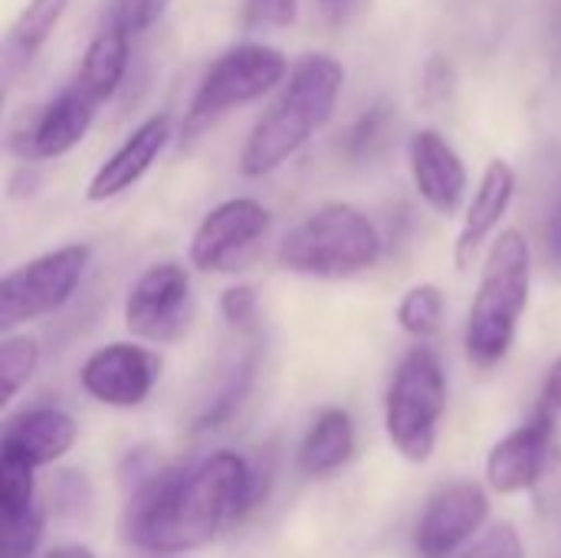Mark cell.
I'll return each instance as SVG.
<instances>
[{
  "instance_id": "obj_8",
  "label": "cell",
  "mask_w": 561,
  "mask_h": 558,
  "mask_svg": "<svg viewBox=\"0 0 561 558\" xmlns=\"http://www.w3.org/2000/svg\"><path fill=\"white\" fill-rule=\"evenodd\" d=\"M191 316V276L181 263L148 266L125 296V326L135 339L164 345L181 339Z\"/></svg>"
},
{
  "instance_id": "obj_4",
  "label": "cell",
  "mask_w": 561,
  "mask_h": 558,
  "mask_svg": "<svg viewBox=\"0 0 561 558\" xmlns=\"http://www.w3.org/2000/svg\"><path fill=\"white\" fill-rule=\"evenodd\" d=\"M381 234L352 204H325L279 243V266L316 280H345L381 260Z\"/></svg>"
},
{
  "instance_id": "obj_29",
  "label": "cell",
  "mask_w": 561,
  "mask_h": 558,
  "mask_svg": "<svg viewBox=\"0 0 561 558\" xmlns=\"http://www.w3.org/2000/svg\"><path fill=\"white\" fill-rule=\"evenodd\" d=\"M168 0H112L108 10L128 26V33H141L148 30L161 13H164Z\"/></svg>"
},
{
  "instance_id": "obj_28",
  "label": "cell",
  "mask_w": 561,
  "mask_h": 558,
  "mask_svg": "<svg viewBox=\"0 0 561 558\" xmlns=\"http://www.w3.org/2000/svg\"><path fill=\"white\" fill-rule=\"evenodd\" d=\"M299 0H243V26L247 30H270L289 26L296 20Z\"/></svg>"
},
{
  "instance_id": "obj_17",
  "label": "cell",
  "mask_w": 561,
  "mask_h": 558,
  "mask_svg": "<svg viewBox=\"0 0 561 558\" xmlns=\"http://www.w3.org/2000/svg\"><path fill=\"white\" fill-rule=\"evenodd\" d=\"M128 36H131L128 26L112 10H105L102 23L95 26L92 39L69 79L82 95H89L99 105H105L118 92V86L128 72V56H131Z\"/></svg>"
},
{
  "instance_id": "obj_5",
  "label": "cell",
  "mask_w": 561,
  "mask_h": 558,
  "mask_svg": "<svg viewBox=\"0 0 561 558\" xmlns=\"http://www.w3.org/2000/svg\"><path fill=\"white\" fill-rule=\"evenodd\" d=\"M289 59L283 49L270 43H237L220 53L204 72L194 99L184 112L181 135L184 141L197 138L210 125H217L233 109H243L263 95H270L279 82L289 79Z\"/></svg>"
},
{
  "instance_id": "obj_19",
  "label": "cell",
  "mask_w": 561,
  "mask_h": 558,
  "mask_svg": "<svg viewBox=\"0 0 561 558\" xmlns=\"http://www.w3.org/2000/svg\"><path fill=\"white\" fill-rule=\"evenodd\" d=\"M69 0H30L16 20L10 23L7 36H3V49H0V76H3V89H10L39 56V49L46 46L49 33L59 26L62 13H66Z\"/></svg>"
},
{
  "instance_id": "obj_27",
  "label": "cell",
  "mask_w": 561,
  "mask_h": 558,
  "mask_svg": "<svg viewBox=\"0 0 561 558\" xmlns=\"http://www.w3.org/2000/svg\"><path fill=\"white\" fill-rule=\"evenodd\" d=\"M460 558H526V549H523L519 533L510 523H500L486 529L480 543H473Z\"/></svg>"
},
{
  "instance_id": "obj_9",
  "label": "cell",
  "mask_w": 561,
  "mask_h": 558,
  "mask_svg": "<svg viewBox=\"0 0 561 558\" xmlns=\"http://www.w3.org/2000/svg\"><path fill=\"white\" fill-rule=\"evenodd\" d=\"M270 230V210L256 197H230L217 204L197 224L191 237V263L204 273L233 270L237 260L263 240Z\"/></svg>"
},
{
  "instance_id": "obj_33",
  "label": "cell",
  "mask_w": 561,
  "mask_h": 558,
  "mask_svg": "<svg viewBox=\"0 0 561 558\" xmlns=\"http://www.w3.org/2000/svg\"><path fill=\"white\" fill-rule=\"evenodd\" d=\"M43 558H95V553H92L89 546L72 543V546H56V549H49Z\"/></svg>"
},
{
  "instance_id": "obj_7",
  "label": "cell",
  "mask_w": 561,
  "mask_h": 558,
  "mask_svg": "<svg viewBox=\"0 0 561 558\" xmlns=\"http://www.w3.org/2000/svg\"><path fill=\"white\" fill-rule=\"evenodd\" d=\"M89 257L85 243H69L10 270L0 280V332L13 335V329L62 309L82 283Z\"/></svg>"
},
{
  "instance_id": "obj_22",
  "label": "cell",
  "mask_w": 561,
  "mask_h": 558,
  "mask_svg": "<svg viewBox=\"0 0 561 558\" xmlns=\"http://www.w3.org/2000/svg\"><path fill=\"white\" fill-rule=\"evenodd\" d=\"M444 322V293L434 283L411 286L398 306V326L414 339H431Z\"/></svg>"
},
{
  "instance_id": "obj_10",
  "label": "cell",
  "mask_w": 561,
  "mask_h": 558,
  "mask_svg": "<svg viewBox=\"0 0 561 558\" xmlns=\"http://www.w3.org/2000/svg\"><path fill=\"white\" fill-rule=\"evenodd\" d=\"M158 375L161 362L148 349L131 342H112L85 358L79 385L92 401L105 408H138L154 391Z\"/></svg>"
},
{
  "instance_id": "obj_34",
  "label": "cell",
  "mask_w": 561,
  "mask_h": 558,
  "mask_svg": "<svg viewBox=\"0 0 561 558\" xmlns=\"http://www.w3.org/2000/svg\"><path fill=\"white\" fill-rule=\"evenodd\" d=\"M154 558H168V556H154Z\"/></svg>"
},
{
  "instance_id": "obj_1",
  "label": "cell",
  "mask_w": 561,
  "mask_h": 558,
  "mask_svg": "<svg viewBox=\"0 0 561 558\" xmlns=\"http://www.w3.org/2000/svg\"><path fill=\"white\" fill-rule=\"evenodd\" d=\"M260 474L233 451H217L187 470L154 474L138 487L128 536L151 556H184L210 546L260 500Z\"/></svg>"
},
{
  "instance_id": "obj_23",
  "label": "cell",
  "mask_w": 561,
  "mask_h": 558,
  "mask_svg": "<svg viewBox=\"0 0 561 558\" xmlns=\"http://www.w3.org/2000/svg\"><path fill=\"white\" fill-rule=\"evenodd\" d=\"M253 372H256V358L253 355H247V358H240L233 368H230V375L224 378V385H220V391L210 398V405L201 411V418H197V431H214V428H220L237 408H240V401L247 398V391H250V385H253Z\"/></svg>"
},
{
  "instance_id": "obj_21",
  "label": "cell",
  "mask_w": 561,
  "mask_h": 558,
  "mask_svg": "<svg viewBox=\"0 0 561 558\" xmlns=\"http://www.w3.org/2000/svg\"><path fill=\"white\" fill-rule=\"evenodd\" d=\"M39 345L30 335H3L0 342V405H10L36 375Z\"/></svg>"
},
{
  "instance_id": "obj_11",
  "label": "cell",
  "mask_w": 561,
  "mask_h": 558,
  "mask_svg": "<svg viewBox=\"0 0 561 558\" xmlns=\"http://www.w3.org/2000/svg\"><path fill=\"white\" fill-rule=\"evenodd\" d=\"M490 520V497L477 483H454L431 497L417 526H414V553L421 558L454 556L463 543H470L483 523Z\"/></svg>"
},
{
  "instance_id": "obj_32",
  "label": "cell",
  "mask_w": 561,
  "mask_h": 558,
  "mask_svg": "<svg viewBox=\"0 0 561 558\" xmlns=\"http://www.w3.org/2000/svg\"><path fill=\"white\" fill-rule=\"evenodd\" d=\"M549 263L561 276V204L559 210L552 214V224H549Z\"/></svg>"
},
{
  "instance_id": "obj_3",
  "label": "cell",
  "mask_w": 561,
  "mask_h": 558,
  "mask_svg": "<svg viewBox=\"0 0 561 558\" xmlns=\"http://www.w3.org/2000/svg\"><path fill=\"white\" fill-rule=\"evenodd\" d=\"M533 286V250L519 230H503L486 257L480 289L467 316V358L477 368L500 365L519 332V319L529 306Z\"/></svg>"
},
{
  "instance_id": "obj_26",
  "label": "cell",
  "mask_w": 561,
  "mask_h": 558,
  "mask_svg": "<svg viewBox=\"0 0 561 558\" xmlns=\"http://www.w3.org/2000/svg\"><path fill=\"white\" fill-rule=\"evenodd\" d=\"M3 558H33L43 539V513L33 510L16 523H3Z\"/></svg>"
},
{
  "instance_id": "obj_24",
  "label": "cell",
  "mask_w": 561,
  "mask_h": 558,
  "mask_svg": "<svg viewBox=\"0 0 561 558\" xmlns=\"http://www.w3.org/2000/svg\"><path fill=\"white\" fill-rule=\"evenodd\" d=\"M30 467H20L13 460H0V526L16 523L36 510V483Z\"/></svg>"
},
{
  "instance_id": "obj_31",
  "label": "cell",
  "mask_w": 561,
  "mask_h": 558,
  "mask_svg": "<svg viewBox=\"0 0 561 558\" xmlns=\"http://www.w3.org/2000/svg\"><path fill=\"white\" fill-rule=\"evenodd\" d=\"M542 401H546V411H561V358H556V365L549 368L546 375V385H542Z\"/></svg>"
},
{
  "instance_id": "obj_20",
  "label": "cell",
  "mask_w": 561,
  "mask_h": 558,
  "mask_svg": "<svg viewBox=\"0 0 561 558\" xmlns=\"http://www.w3.org/2000/svg\"><path fill=\"white\" fill-rule=\"evenodd\" d=\"M355 454V424H352V414L345 408H325L302 447H299V470L306 477H329L335 470H342Z\"/></svg>"
},
{
  "instance_id": "obj_12",
  "label": "cell",
  "mask_w": 561,
  "mask_h": 558,
  "mask_svg": "<svg viewBox=\"0 0 561 558\" xmlns=\"http://www.w3.org/2000/svg\"><path fill=\"white\" fill-rule=\"evenodd\" d=\"M556 457V421L552 411L536 414L529 424L506 434L486 457V483L500 497L533 490Z\"/></svg>"
},
{
  "instance_id": "obj_16",
  "label": "cell",
  "mask_w": 561,
  "mask_h": 558,
  "mask_svg": "<svg viewBox=\"0 0 561 558\" xmlns=\"http://www.w3.org/2000/svg\"><path fill=\"white\" fill-rule=\"evenodd\" d=\"M76 437H79V424L72 421V414L59 408H33L3 428L0 460H13L20 467L39 470L66 457Z\"/></svg>"
},
{
  "instance_id": "obj_25",
  "label": "cell",
  "mask_w": 561,
  "mask_h": 558,
  "mask_svg": "<svg viewBox=\"0 0 561 558\" xmlns=\"http://www.w3.org/2000/svg\"><path fill=\"white\" fill-rule=\"evenodd\" d=\"M388 122H391V112H388L385 105L368 109V112L352 125V132H348V138H345V151H348L352 158H365V155H371V151L378 148V141L385 138Z\"/></svg>"
},
{
  "instance_id": "obj_30",
  "label": "cell",
  "mask_w": 561,
  "mask_h": 558,
  "mask_svg": "<svg viewBox=\"0 0 561 558\" xmlns=\"http://www.w3.org/2000/svg\"><path fill=\"white\" fill-rule=\"evenodd\" d=\"M256 289L240 283V286H230L224 296H220V316L230 322V326H250L256 319Z\"/></svg>"
},
{
  "instance_id": "obj_14",
  "label": "cell",
  "mask_w": 561,
  "mask_h": 558,
  "mask_svg": "<svg viewBox=\"0 0 561 558\" xmlns=\"http://www.w3.org/2000/svg\"><path fill=\"white\" fill-rule=\"evenodd\" d=\"M99 102H92L89 95H82L72 82H66L33 118L30 132L23 135V158L33 161H49V158H62L69 155L92 128L95 115H99Z\"/></svg>"
},
{
  "instance_id": "obj_15",
  "label": "cell",
  "mask_w": 561,
  "mask_h": 558,
  "mask_svg": "<svg viewBox=\"0 0 561 558\" xmlns=\"http://www.w3.org/2000/svg\"><path fill=\"white\" fill-rule=\"evenodd\" d=\"M171 141V118L161 112V115H151L145 118L102 164L99 171L92 174L89 187H85V197L102 204V201H112L118 194H125L128 187H135L148 171L151 164L161 158V151L168 148Z\"/></svg>"
},
{
  "instance_id": "obj_18",
  "label": "cell",
  "mask_w": 561,
  "mask_h": 558,
  "mask_svg": "<svg viewBox=\"0 0 561 558\" xmlns=\"http://www.w3.org/2000/svg\"><path fill=\"white\" fill-rule=\"evenodd\" d=\"M513 194H516V171L510 161L503 158H493L480 178V187L467 207V217H463V227H460V237H457V266L467 270L473 263V257L480 253V247L493 237V230L500 227V220L506 217L510 204H513Z\"/></svg>"
},
{
  "instance_id": "obj_2",
  "label": "cell",
  "mask_w": 561,
  "mask_h": 558,
  "mask_svg": "<svg viewBox=\"0 0 561 558\" xmlns=\"http://www.w3.org/2000/svg\"><path fill=\"white\" fill-rule=\"evenodd\" d=\"M345 89V69L329 53H306L293 62V72L279 99L263 112L240 151L243 178H266L283 168L335 112Z\"/></svg>"
},
{
  "instance_id": "obj_13",
  "label": "cell",
  "mask_w": 561,
  "mask_h": 558,
  "mask_svg": "<svg viewBox=\"0 0 561 558\" xmlns=\"http://www.w3.org/2000/svg\"><path fill=\"white\" fill-rule=\"evenodd\" d=\"M408 164H411L414 191L431 210L444 217L460 210L467 197V168L440 132L434 128L414 132L408 145Z\"/></svg>"
},
{
  "instance_id": "obj_6",
  "label": "cell",
  "mask_w": 561,
  "mask_h": 558,
  "mask_svg": "<svg viewBox=\"0 0 561 558\" xmlns=\"http://www.w3.org/2000/svg\"><path fill=\"white\" fill-rule=\"evenodd\" d=\"M444 411H447L444 365L427 345H417L401 358L388 385L385 431L391 447L411 464L431 460V454L437 451Z\"/></svg>"
}]
</instances>
